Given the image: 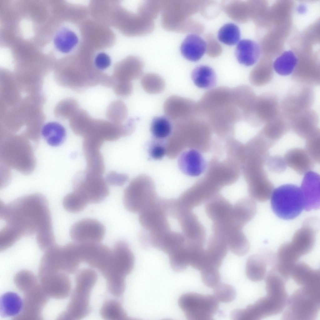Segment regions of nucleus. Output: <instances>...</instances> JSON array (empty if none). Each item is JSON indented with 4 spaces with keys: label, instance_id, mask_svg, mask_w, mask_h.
<instances>
[{
    "label": "nucleus",
    "instance_id": "nucleus-50",
    "mask_svg": "<svg viewBox=\"0 0 320 320\" xmlns=\"http://www.w3.org/2000/svg\"><path fill=\"white\" fill-rule=\"evenodd\" d=\"M265 165L270 172L275 173L284 172L287 167L284 158L278 155H269Z\"/></svg>",
    "mask_w": 320,
    "mask_h": 320
},
{
    "label": "nucleus",
    "instance_id": "nucleus-42",
    "mask_svg": "<svg viewBox=\"0 0 320 320\" xmlns=\"http://www.w3.org/2000/svg\"><path fill=\"white\" fill-rule=\"evenodd\" d=\"M241 37L239 27L233 23H228L219 29L218 38L220 41L228 45H233L238 42Z\"/></svg>",
    "mask_w": 320,
    "mask_h": 320
},
{
    "label": "nucleus",
    "instance_id": "nucleus-12",
    "mask_svg": "<svg viewBox=\"0 0 320 320\" xmlns=\"http://www.w3.org/2000/svg\"><path fill=\"white\" fill-rule=\"evenodd\" d=\"M78 175L73 182V192L88 204L100 203L108 196L109 189L102 175L86 171Z\"/></svg>",
    "mask_w": 320,
    "mask_h": 320
},
{
    "label": "nucleus",
    "instance_id": "nucleus-41",
    "mask_svg": "<svg viewBox=\"0 0 320 320\" xmlns=\"http://www.w3.org/2000/svg\"><path fill=\"white\" fill-rule=\"evenodd\" d=\"M168 255L170 265L175 271L182 272L189 265L186 242Z\"/></svg>",
    "mask_w": 320,
    "mask_h": 320
},
{
    "label": "nucleus",
    "instance_id": "nucleus-26",
    "mask_svg": "<svg viewBox=\"0 0 320 320\" xmlns=\"http://www.w3.org/2000/svg\"><path fill=\"white\" fill-rule=\"evenodd\" d=\"M228 249L225 241L212 234L209 239L207 248L205 249L204 266L202 270L218 269L226 255Z\"/></svg>",
    "mask_w": 320,
    "mask_h": 320
},
{
    "label": "nucleus",
    "instance_id": "nucleus-6",
    "mask_svg": "<svg viewBox=\"0 0 320 320\" xmlns=\"http://www.w3.org/2000/svg\"><path fill=\"white\" fill-rule=\"evenodd\" d=\"M28 139L23 136L2 135L0 139V155L3 165L24 174L33 170L35 160Z\"/></svg>",
    "mask_w": 320,
    "mask_h": 320
},
{
    "label": "nucleus",
    "instance_id": "nucleus-18",
    "mask_svg": "<svg viewBox=\"0 0 320 320\" xmlns=\"http://www.w3.org/2000/svg\"><path fill=\"white\" fill-rule=\"evenodd\" d=\"M77 243L82 262L98 270L105 264L112 253V250L100 242Z\"/></svg>",
    "mask_w": 320,
    "mask_h": 320
},
{
    "label": "nucleus",
    "instance_id": "nucleus-35",
    "mask_svg": "<svg viewBox=\"0 0 320 320\" xmlns=\"http://www.w3.org/2000/svg\"><path fill=\"white\" fill-rule=\"evenodd\" d=\"M23 302L17 293L9 292L0 298V315L3 318H15L21 312Z\"/></svg>",
    "mask_w": 320,
    "mask_h": 320
},
{
    "label": "nucleus",
    "instance_id": "nucleus-4",
    "mask_svg": "<svg viewBox=\"0 0 320 320\" xmlns=\"http://www.w3.org/2000/svg\"><path fill=\"white\" fill-rule=\"evenodd\" d=\"M135 257L128 244L119 241L112 250L111 256L99 270L105 279L109 292L117 298L121 297L124 292L126 277L132 271Z\"/></svg>",
    "mask_w": 320,
    "mask_h": 320
},
{
    "label": "nucleus",
    "instance_id": "nucleus-29",
    "mask_svg": "<svg viewBox=\"0 0 320 320\" xmlns=\"http://www.w3.org/2000/svg\"><path fill=\"white\" fill-rule=\"evenodd\" d=\"M291 118L281 111L275 118L264 124L259 132L274 145L291 130Z\"/></svg>",
    "mask_w": 320,
    "mask_h": 320
},
{
    "label": "nucleus",
    "instance_id": "nucleus-28",
    "mask_svg": "<svg viewBox=\"0 0 320 320\" xmlns=\"http://www.w3.org/2000/svg\"><path fill=\"white\" fill-rule=\"evenodd\" d=\"M151 244L169 254L182 246L186 241L184 235L171 231L170 228L150 235Z\"/></svg>",
    "mask_w": 320,
    "mask_h": 320
},
{
    "label": "nucleus",
    "instance_id": "nucleus-17",
    "mask_svg": "<svg viewBox=\"0 0 320 320\" xmlns=\"http://www.w3.org/2000/svg\"><path fill=\"white\" fill-rule=\"evenodd\" d=\"M105 233L103 225L92 218L82 219L74 223L70 230L72 239L78 243L100 242Z\"/></svg>",
    "mask_w": 320,
    "mask_h": 320
},
{
    "label": "nucleus",
    "instance_id": "nucleus-46",
    "mask_svg": "<svg viewBox=\"0 0 320 320\" xmlns=\"http://www.w3.org/2000/svg\"><path fill=\"white\" fill-rule=\"evenodd\" d=\"M91 30L89 28L86 27L89 29L88 30L84 27V30L82 32L83 34L82 35H83V38H85V40L89 41V42L91 41L96 43L98 42L100 45V43L107 42V40L110 39L109 38L110 37H109V35H109L108 32H107V30L104 27L99 26L95 23H91Z\"/></svg>",
    "mask_w": 320,
    "mask_h": 320
},
{
    "label": "nucleus",
    "instance_id": "nucleus-2",
    "mask_svg": "<svg viewBox=\"0 0 320 320\" xmlns=\"http://www.w3.org/2000/svg\"><path fill=\"white\" fill-rule=\"evenodd\" d=\"M233 88L221 87L206 92L196 103L197 117L207 122L221 139L232 138L236 123L243 120Z\"/></svg>",
    "mask_w": 320,
    "mask_h": 320
},
{
    "label": "nucleus",
    "instance_id": "nucleus-48",
    "mask_svg": "<svg viewBox=\"0 0 320 320\" xmlns=\"http://www.w3.org/2000/svg\"><path fill=\"white\" fill-rule=\"evenodd\" d=\"M214 296L218 302L224 303L232 302L235 298L236 292L232 286L225 283L218 284L214 288Z\"/></svg>",
    "mask_w": 320,
    "mask_h": 320
},
{
    "label": "nucleus",
    "instance_id": "nucleus-5",
    "mask_svg": "<svg viewBox=\"0 0 320 320\" xmlns=\"http://www.w3.org/2000/svg\"><path fill=\"white\" fill-rule=\"evenodd\" d=\"M97 273L92 268L78 270L75 285L65 310L59 316V319L80 320L90 313L91 296L98 280Z\"/></svg>",
    "mask_w": 320,
    "mask_h": 320
},
{
    "label": "nucleus",
    "instance_id": "nucleus-40",
    "mask_svg": "<svg viewBox=\"0 0 320 320\" xmlns=\"http://www.w3.org/2000/svg\"><path fill=\"white\" fill-rule=\"evenodd\" d=\"M298 63V59L294 52L289 50L284 52L274 61L273 68L276 72L282 76L292 73Z\"/></svg>",
    "mask_w": 320,
    "mask_h": 320
},
{
    "label": "nucleus",
    "instance_id": "nucleus-11",
    "mask_svg": "<svg viewBox=\"0 0 320 320\" xmlns=\"http://www.w3.org/2000/svg\"><path fill=\"white\" fill-rule=\"evenodd\" d=\"M319 224L318 219L315 217L307 218L295 232L291 242L284 243L287 253L293 260L298 261L301 257L312 251L315 244Z\"/></svg>",
    "mask_w": 320,
    "mask_h": 320
},
{
    "label": "nucleus",
    "instance_id": "nucleus-8",
    "mask_svg": "<svg viewBox=\"0 0 320 320\" xmlns=\"http://www.w3.org/2000/svg\"><path fill=\"white\" fill-rule=\"evenodd\" d=\"M271 204L274 213L283 219L289 220L299 216L304 208V198L300 187L285 184L275 189Z\"/></svg>",
    "mask_w": 320,
    "mask_h": 320
},
{
    "label": "nucleus",
    "instance_id": "nucleus-36",
    "mask_svg": "<svg viewBox=\"0 0 320 320\" xmlns=\"http://www.w3.org/2000/svg\"><path fill=\"white\" fill-rule=\"evenodd\" d=\"M79 42V36L70 28L64 27L58 32L54 39L55 48L61 52L68 53L74 50Z\"/></svg>",
    "mask_w": 320,
    "mask_h": 320
},
{
    "label": "nucleus",
    "instance_id": "nucleus-32",
    "mask_svg": "<svg viewBox=\"0 0 320 320\" xmlns=\"http://www.w3.org/2000/svg\"><path fill=\"white\" fill-rule=\"evenodd\" d=\"M206 48L205 41L194 34L187 35L180 46L181 52L187 59L195 62L199 60L204 54Z\"/></svg>",
    "mask_w": 320,
    "mask_h": 320
},
{
    "label": "nucleus",
    "instance_id": "nucleus-34",
    "mask_svg": "<svg viewBox=\"0 0 320 320\" xmlns=\"http://www.w3.org/2000/svg\"><path fill=\"white\" fill-rule=\"evenodd\" d=\"M232 205L219 193L210 198L205 206L206 213L213 222L221 220L230 213Z\"/></svg>",
    "mask_w": 320,
    "mask_h": 320
},
{
    "label": "nucleus",
    "instance_id": "nucleus-22",
    "mask_svg": "<svg viewBox=\"0 0 320 320\" xmlns=\"http://www.w3.org/2000/svg\"><path fill=\"white\" fill-rule=\"evenodd\" d=\"M202 153L194 148H190L183 152L178 160L181 171L185 174L192 177L200 176L204 173L208 163Z\"/></svg>",
    "mask_w": 320,
    "mask_h": 320
},
{
    "label": "nucleus",
    "instance_id": "nucleus-25",
    "mask_svg": "<svg viewBox=\"0 0 320 320\" xmlns=\"http://www.w3.org/2000/svg\"><path fill=\"white\" fill-rule=\"evenodd\" d=\"M306 211L317 209L320 207V176L310 171L304 175L301 187Z\"/></svg>",
    "mask_w": 320,
    "mask_h": 320
},
{
    "label": "nucleus",
    "instance_id": "nucleus-9",
    "mask_svg": "<svg viewBox=\"0 0 320 320\" xmlns=\"http://www.w3.org/2000/svg\"><path fill=\"white\" fill-rule=\"evenodd\" d=\"M82 261L79 256L76 242L64 246L55 243L47 249L40 265L47 268L73 274L78 271Z\"/></svg>",
    "mask_w": 320,
    "mask_h": 320
},
{
    "label": "nucleus",
    "instance_id": "nucleus-10",
    "mask_svg": "<svg viewBox=\"0 0 320 320\" xmlns=\"http://www.w3.org/2000/svg\"><path fill=\"white\" fill-rule=\"evenodd\" d=\"M178 305L188 320H211L217 312L218 301L214 295L188 292L181 295Z\"/></svg>",
    "mask_w": 320,
    "mask_h": 320
},
{
    "label": "nucleus",
    "instance_id": "nucleus-43",
    "mask_svg": "<svg viewBox=\"0 0 320 320\" xmlns=\"http://www.w3.org/2000/svg\"><path fill=\"white\" fill-rule=\"evenodd\" d=\"M150 129L152 134L158 140L167 138L172 131L170 122L167 118L162 116L156 117L153 119Z\"/></svg>",
    "mask_w": 320,
    "mask_h": 320
},
{
    "label": "nucleus",
    "instance_id": "nucleus-52",
    "mask_svg": "<svg viewBox=\"0 0 320 320\" xmlns=\"http://www.w3.org/2000/svg\"><path fill=\"white\" fill-rule=\"evenodd\" d=\"M93 60L94 66L100 70L107 69L111 63V59L110 56L103 52H100L96 54Z\"/></svg>",
    "mask_w": 320,
    "mask_h": 320
},
{
    "label": "nucleus",
    "instance_id": "nucleus-3",
    "mask_svg": "<svg viewBox=\"0 0 320 320\" xmlns=\"http://www.w3.org/2000/svg\"><path fill=\"white\" fill-rule=\"evenodd\" d=\"M273 268L264 278L266 295L245 308L233 310L230 315L232 320H259L278 314L284 310L288 299L286 282Z\"/></svg>",
    "mask_w": 320,
    "mask_h": 320
},
{
    "label": "nucleus",
    "instance_id": "nucleus-45",
    "mask_svg": "<svg viewBox=\"0 0 320 320\" xmlns=\"http://www.w3.org/2000/svg\"><path fill=\"white\" fill-rule=\"evenodd\" d=\"M14 281L18 289L24 293L38 284L35 276L27 270H22L18 272L14 277Z\"/></svg>",
    "mask_w": 320,
    "mask_h": 320
},
{
    "label": "nucleus",
    "instance_id": "nucleus-31",
    "mask_svg": "<svg viewBox=\"0 0 320 320\" xmlns=\"http://www.w3.org/2000/svg\"><path fill=\"white\" fill-rule=\"evenodd\" d=\"M283 158L287 166L301 175L311 171L315 163L305 149L301 148L288 150Z\"/></svg>",
    "mask_w": 320,
    "mask_h": 320
},
{
    "label": "nucleus",
    "instance_id": "nucleus-15",
    "mask_svg": "<svg viewBox=\"0 0 320 320\" xmlns=\"http://www.w3.org/2000/svg\"><path fill=\"white\" fill-rule=\"evenodd\" d=\"M280 111L277 97L271 93H265L256 97L246 122L252 127H259L273 118Z\"/></svg>",
    "mask_w": 320,
    "mask_h": 320
},
{
    "label": "nucleus",
    "instance_id": "nucleus-16",
    "mask_svg": "<svg viewBox=\"0 0 320 320\" xmlns=\"http://www.w3.org/2000/svg\"><path fill=\"white\" fill-rule=\"evenodd\" d=\"M154 190L152 186L139 184L132 182L124 191V206L131 212H139L155 200Z\"/></svg>",
    "mask_w": 320,
    "mask_h": 320
},
{
    "label": "nucleus",
    "instance_id": "nucleus-1",
    "mask_svg": "<svg viewBox=\"0 0 320 320\" xmlns=\"http://www.w3.org/2000/svg\"><path fill=\"white\" fill-rule=\"evenodd\" d=\"M0 218L22 237L42 235L52 230L47 200L40 193L23 196L7 204L1 202Z\"/></svg>",
    "mask_w": 320,
    "mask_h": 320
},
{
    "label": "nucleus",
    "instance_id": "nucleus-7",
    "mask_svg": "<svg viewBox=\"0 0 320 320\" xmlns=\"http://www.w3.org/2000/svg\"><path fill=\"white\" fill-rule=\"evenodd\" d=\"M320 289L301 286L288 298L282 316L286 320H314L320 307Z\"/></svg>",
    "mask_w": 320,
    "mask_h": 320
},
{
    "label": "nucleus",
    "instance_id": "nucleus-49",
    "mask_svg": "<svg viewBox=\"0 0 320 320\" xmlns=\"http://www.w3.org/2000/svg\"><path fill=\"white\" fill-rule=\"evenodd\" d=\"M305 149L315 163H320V133L306 140Z\"/></svg>",
    "mask_w": 320,
    "mask_h": 320
},
{
    "label": "nucleus",
    "instance_id": "nucleus-23",
    "mask_svg": "<svg viewBox=\"0 0 320 320\" xmlns=\"http://www.w3.org/2000/svg\"><path fill=\"white\" fill-rule=\"evenodd\" d=\"M157 201L155 200L139 212L140 224L150 232L161 229L168 224L163 208Z\"/></svg>",
    "mask_w": 320,
    "mask_h": 320
},
{
    "label": "nucleus",
    "instance_id": "nucleus-20",
    "mask_svg": "<svg viewBox=\"0 0 320 320\" xmlns=\"http://www.w3.org/2000/svg\"><path fill=\"white\" fill-rule=\"evenodd\" d=\"M276 255L272 251L263 250L259 253L253 254L248 258L246 264V273L248 278L254 282L264 279L268 265L274 266L276 262Z\"/></svg>",
    "mask_w": 320,
    "mask_h": 320
},
{
    "label": "nucleus",
    "instance_id": "nucleus-27",
    "mask_svg": "<svg viewBox=\"0 0 320 320\" xmlns=\"http://www.w3.org/2000/svg\"><path fill=\"white\" fill-rule=\"evenodd\" d=\"M257 210V205L254 200L250 197L243 198L232 205L229 215V220L234 227L242 229L253 218Z\"/></svg>",
    "mask_w": 320,
    "mask_h": 320
},
{
    "label": "nucleus",
    "instance_id": "nucleus-39",
    "mask_svg": "<svg viewBox=\"0 0 320 320\" xmlns=\"http://www.w3.org/2000/svg\"><path fill=\"white\" fill-rule=\"evenodd\" d=\"M101 317L105 320H131L121 303L114 299L107 300L103 303L100 311Z\"/></svg>",
    "mask_w": 320,
    "mask_h": 320
},
{
    "label": "nucleus",
    "instance_id": "nucleus-54",
    "mask_svg": "<svg viewBox=\"0 0 320 320\" xmlns=\"http://www.w3.org/2000/svg\"><path fill=\"white\" fill-rule=\"evenodd\" d=\"M127 180L128 177L127 175L114 172L109 173L106 178V182L111 185L115 186L122 185Z\"/></svg>",
    "mask_w": 320,
    "mask_h": 320
},
{
    "label": "nucleus",
    "instance_id": "nucleus-19",
    "mask_svg": "<svg viewBox=\"0 0 320 320\" xmlns=\"http://www.w3.org/2000/svg\"><path fill=\"white\" fill-rule=\"evenodd\" d=\"M48 297L41 285L38 284L25 293L22 310L14 319H41L42 308L47 302Z\"/></svg>",
    "mask_w": 320,
    "mask_h": 320
},
{
    "label": "nucleus",
    "instance_id": "nucleus-47",
    "mask_svg": "<svg viewBox=\"0 0 320 320\" xmlns=\"http://www.w3.org/2000/svg\"><path fill=\"white\" fill-rule=\"evenodd\" d=\"M88 204L82 197L74 192L67 194L63 200L64 208L71 212H77L82 211Z\"/></svg>",
    "mask_w": 320,
    "mask_h": 320
},
{
    "label": "nucleus",
    "instance_id": "nucleus-33",
    "mask_svg": "<svg viewBox=\"0 0 320 320\" xmlns=\"http://www.w3.org/2000/svg\"><path fill=\"white\" fill-rule=\"evenodd\" d=\"M260 54L259 45L249 39H243L238 42L235 50V55L238 62L249 66L253 65L258 59Z\"/></svg>",
    "mask_w": 320,
    "mask_h": 320
},
{
    "label": "nucleus",
    "instance_id": "nucleus-30",
    "mask_svg": "<svg viewBox=\"0 0 320 320\" xmlns=\"http://www.w3.org/2000/svg\"><path fill=\"white\" fill-rule=\"evenodd\" d=\"M290 277L298 285L320 289L319 269H314L305 263L298 262L293 268Z\"/></svg>",
    "mask_w": 320,
    "mask_h": 320
},
{
    "label": "nucleus",
    "instance_id": "nucleus-14",
    "mask_svg": "<svg viewBox=\"0 0 320 320\" xmlns=\"http://www.w3.org/2000/svg\"><path fill=\"white\" fill-rule=\"evenodd\" d=\"M40 285L48 297L63 299L71 292L72 283L68 274L49 269L40 268Z\"/></svg>",
    "mask_w": 320,
    "mask_h": 320
},
{
    "label": "nucleus",
    "instance_id": "nucleus-24",
    "mask_svg": "<svg viewBox=\"0 0 320 320\" xmlns=\"http://www.w3.org/2000/svg\"><path fill=\"white\" fill-rule=\"evenodd\" d=\"M183 234L189 240L204 245L206 230L199 221L192 210H182L177 212Z\"/></svg>",
    "mask_w": 320,
    "mask_h": 320
},
{
    "label": "nucleus",
    "instance_id": "nucleus-44",
    "mask_svg": "<svg viewBox=\"0 0 320 320\" xmlns=\"http://www.w3.org/2000/svg\"><path fill=\"white\" fill-rule=\"evenodd\" d=\"M272 68L269 66H261L256 68L251 73L249 80L251 83L256 87L263 86L273 79Z\"/></svg>",
    "mask_w": 320,
    "mask_h": 320
},
{
    "label": "nucleus",
    "instance_id": "nucleus-38",
    "mask_svg": "<svg viewBox=\"0 0 320 320\" xmlns=\"http://www.w3.org/2000/svg\"><path fill=\"white\" fill-rule=\"evenodd\" d=\"M191 77L194 84L200 88H211L216 84L215 73L212 68L207 66L200 65L195 68Z\"/></svg>",
    "mask_w": 320,
    "mask_h": 320
},
{
    "label": "nucleus",
    "instance_id": "nucleus-21",
    "mask_svg": "<svg viewBox=\"0 0 320 320\" xmlns=\"http://www.w3.org/2000/svg\"><path fill=\"white\" fill-rule=\"evenodd\" d=\"M319 122L317 113L310 108L291 118V130L299 137L306 140L320 133V128L318 127Z\"/></svg>",
    "mask_w": 320,
    "mask_h": 320
},
{
    "label": "nucleus",
    "instance_id": "nucleus-51",
    "mask_svg": "<svg viewBox=\"0 0 320 320\" xmlns=\"http://www.w3.org/2000/svg\"><path fill=\"white\" fill-rule=\"evenodd\" d=\"M200 272L202 281L207 287L214 288L220 283L221 277L218 270L206 269Z\"/></svg>",
    "mask_w": 320,
    "mask_h": 320
},
{
    "label": "nucleus",
    "instance_id": "nucleus-37",
    "mask_svg": "<svg viewBox=\"0 0 320 320\" xmlns=\"http://www.w3.org/2000/svg\"><path fill=\"white\" fill-rule=\"evenodd\" d=\"M40 133L46 142L52 147L61 145L66 136L64 127L56 122H49L44 124L41 128Z\"/></svg>",
    "mask_w": 320,
    "mask_h": 320
},
{
    "label": "nucleus",
    "instance_id": "nucleus-53",
    "mask_svg": "<svg viewBox=\"0 0 320 320\" xmlns=\"http://www.w3.org/2000/svg\"><path fill=\"white\" fill-rule=\"evenodd\" d=\"M166 152V150L164 146L159 142L153 144L149 149L150 157L156 160L162 158L165 155Z\"/></svg>",
    "mask_w": 320,
    "mask_h": 320
},
{
    "label": "nucleus",
    "instance_id": "nucleus-13",
    "mask_svg": "<svg viewBox=\"0 0 320 320\" xmlns=\"http://www.w3.org/2000/svg\"><path fill=\"white\" fill-rule=\"evenodd\" d=\"M315 99L312 87L296 83L283 99L280 104L281 111L292 118L310 109Z\"/></svg>",
    "mask_w": 320,
    "mask_h": 320
}]
</instances>
